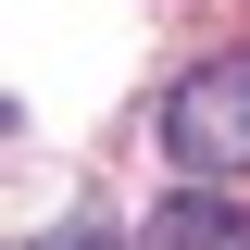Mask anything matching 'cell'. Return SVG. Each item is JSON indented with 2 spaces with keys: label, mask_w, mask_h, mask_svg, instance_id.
I'll use <instances>...</instances> for the list:
<instances>
[{
  "label": "cell",
  "mask_w": 250,
  "mask_h": 250,
  "mask_svg": "<svg viewBox=\"0 0 250 250\" xmlns=\"http://www.w3.org/2000/svg\"><path fill=\"white\" fill-rule=\"evenodd\" d=\"M163 150H175V175H250V50L200 62V75L175 88Z\"/></svg>",
  "instance_id": "6da1fadb"
},
{
  "label": "cell",
  "mask_w": 250,
  "mask_h": 250,
  "mask_svg": "<svg viewBox=\"0 0 250 250\" xmlns=\"http://www.w3.org/2000/svg\"><path fill=\"white\" fill-rule=\"evenodd\" d=\"M163 250H250V238L213 213V200H175V213H163Z\"/></svg>",
  "instance_id": "7a4b0ae2"
},
{
  "label": "cell",
  "mask_w": 250,
  "mask_h": 250,
  "mask_svg": "<svg viewBox=\"0 0 250 250\" xmlns=\"http://www.w3.org/2000/svg\"><path fill=\"white\" fill-rule=\"evenodd\" d=\"M25 250H113V238H25Z\"/></svg>",
  "instance_id": "3957f363"
}]
</instances>
